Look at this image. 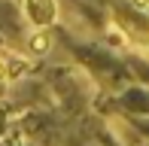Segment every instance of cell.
<instances>
[{"label": "cell", "mask_w": 149, "mask_h": 146, "mask_svg": "<svg viewBox=\"0 0 149 146\" xmlns=\"http://www.w3.org/2000/svg\"><path fill=\"white\" fill-rule=\"evenodd\" d=\"M137 3H140V9H146V12H149V0H137Z\"/></svg>", "instance_id": "6da1fadb"}]
</instances>
